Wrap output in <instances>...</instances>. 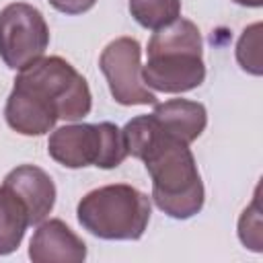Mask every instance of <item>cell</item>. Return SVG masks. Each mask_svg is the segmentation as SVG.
Wrapping results in <instances>:
<instances>
[{
    "instance_id": "cell-1",
    "label": "cell",
    "mask_w": 263,
    "mask_h": 263,
    "mask_svg": "<svg viewBox=\"0 0 263 263\" xmlns=\"http://www.w3.org/2000/svg\"><path fill=\"white\" fill-rule=\"evenodd\" d=\"M203 41L195 23L177 18L156 29L148 41V62L142 66V80L158 92H187L205 80L201 58Z\"/></svg>"
},
{
    "instance_id": "cell-2",
    "label": "cell",
    "mask_w": 263,
    "mask_h": 263,
    "mask_svg": "<svg viewBox=\"0 0 263 263\" xmlns=\"http://www.w3.org/2000/svg\"><path fill=\"white\" fill-rule=\"evenodd\" d=\"M152 179V199L166 216L187 220L201 212L205 191L189 144L162 132L142 158Z\"/></svg>"
},
{
    "instance_id": "cell-3",
    "label": "cell",
    "mask_w": 263,
    "mask_h": 263,
    "mask_svg": "<svg viewBox=\"0 0 263 263\" xmlns=\"http://www.w3.org/2000/svg\"><path fill=\"white\" fill-rule=\"evenodd\" d=\"M150 197L127 183L88 191L76 208L84 230L103 240H138L150 222Z\"/></svg>"
},
{
    "instance_id": "cell-4",
    "label": "cell",
    "mask_w": 263,
    "mask_h": 263,
    "mask_svg": "<svg viewBox=\"0 0 263 263\" xmlns=\"http://www.w3.org/2000/svg\"><path fill=\"white\" fill-rule=\"evenodd\" d=\"M14 84L43 99L58 113V119L78 121L90 113L92 95L86 78L60 55L39 58L18 72Z\"/></svg>"
},
{
    "instance_id": "cell-5",
    "label": "cell",
    "mask_w": 263,
    "mask_h": 263,
    "mask_svg": "<svg viewBox=\"0 0 263 263\" xmlns=\"http://www.w3.org/2000/svg\"><path fill=\"white\" fill-rule=\"evenodd\" d=\"M49 27L39 8L12 2L0 10V58L10 70H25L45 55Z\"/></svg>"
},
{
    "instance_id": "cell-6",
    "label": "cell",
    "mask_w": 263,
    "mask_h": 263,
    "mask_svg": "<svg viewBox=\"0 0 263 263\" xmlns=\"http://www.w3.org/2000/svg\"><path fill=\"white\" fill-rule=\"evenodd\" d=\"M142 47L134 37L113 39L99 58L111 97L119 105H156V95L142 80Z\"/></svg>"
},
{
    "instance_id": "cell-7",
    "label": "cell",
    "mask_w": 263,
    "mask_h": 263,
    "mask_svg": "<svg viewBox=\"0 0 263 263\" xmlns=\"http://www.w3.org/2000/svg\"><path fill=\"white\" fill-rule=\"evenodd\" d=\"M47 154L66 168H84L97 164L101 154L99 123H70L51 132Z\"/></svg>"
},
{
    "instance_id": "cell-8",
    "label": "cell",
    "mask_w": 263,
    "mask_h": 263,
    "mask_svg": "<svg viewBox=\"0 0 263 263\" xmlns=\"http://www.w3.org/2000/svg\"><path fill=\"white\" fill-rule=\"evenodd\" d=\"M29 259L33 263H82L86 245L64 220L51 218L37 226L29 242Z\"/></svg>"
},
{
    "instance_id": "cell-9",
    "label": "cell",
    "mask_w": 263,
    "mask_h": 263,
    "mask_svg": "<svg viewBox=\"0 0 263 263\" xmlns=\"http://www.w3.org/2000/svg\"><path fill=\"white\" fill-rule=\"evenodd\" d=\"M6 123L23 136H43L53 129L58 113L35 92L14 84L4 107Z\"/></svg>"
},
{
    "instance_id": "cell-10",
    "label": "cell",
    "mask_w": 263,
    "mask_h": 263,
    "mask_svg": "<svg viewBox=\"0 0 263 263\" xmlns=\"http://www.w3.org/2000/svg\"><path fill=\"white\" fill-rule=\"evenodd\" d=\"M2 183L8 185L12 191H16L21 195V199L27 203L29 214H31V226L41 224L53 210L55 185L43 168H39L35 164H21V166L12 168L4 177Z\"/></svg>"
},
{
    "instance_id": "cell-11",
    "label": "cell",
    "mask_w": 263,
    "mask_h": 263,
    "mask_svg": "<svg viewBox=\"0 0 263 263\" xmlns=\"http://www.w3.org/2000/svg\"><path fill=\"white\" fill-rule=\"evenodd\" d=\"M160 129L185 144L195 142L208 123V111L201 103L189 99H171L156 103L152 111Z\"/></svg>"
},
{
    "instance_id": "cell-12",
    "label": "cell",
    "mask_w": 263,
    "mask_h": 263,
    "mask_svg": "<svg viewBox=\"0 0 263 263\" xmlns=\"http://www.w3.org/2000/svg\"><path fill=\"white\" fill-rule=\"evenodd\" d=\"M31 226V214L27 203L8 185H0V255L14 253L27 228Z\"/></svg>"
},
{
    "instance_id": "cell-13",
    "label": "cell",
    "mask_w": 263,
    "mask_h": 263,
    "mask_svg": "<svg viewBox=\"0 0 263 263\" xmlns=\"http://www.w3.org/2000/svg\"><path fill=\"white\" fill-rule=\"evenodd\" d=\"M129 12L144 29H162L181 16V0H129Z\"/></svg>"
},
{
    "instance_id": "cell-14",
    "label": "cell",
    "mask_w": 263,
    "mask_h": 263,
    "mask_svg": "<svg viewBox=\"0 0 263 263\" xmlns=\"http://www.w3.org/2000/svg\"><path fill=\"white\" fill-rule=\"evenodd\" d=\"M236 62L238 66L253 74V76H261L263 74V58H261V23H253L249 25L238 43H236Z\"/></svg>"
},
{
    "instance_id": "cell-15",
    "label": "cell",
    "mask_w": 263,
    "mask_h": 263,
    "mask_svg": "<svg viewBox=\"0 0 263 263\" xmlns=\"http://www.w3.org/2000/svg\"><path fill=\"white\" fill-rule=\"evenodd\" d=\"M99 127H101V154H99V160H97L95 166H99V168H115L127 156L123 134L111 121H101Z\"/></svg>"
},
{
    "instance_id": "cell-16",
    "label": "cell",
    "mask_w": 263,
    "mask_h": 263,
    "mask_svg": "<svg viewBox=\"0 0 263 263\" xmlns=\"http://www.w3.org/2000/svg\"><path fill=\"white\" fill-rule=\"evenodd\" d=\"M238 238L247 249L255 253L263 251V220H261V208H259V187L255 191L253 203L242 212L238 220Z\"/></svg>"
},
{
    "instance_id": "cell-17",
    "label": "cell",
    "mask_w": 263,
    "mask_h": 263,
    "mask_svg": "<svg viewBox=\"0 0 263 263\" xmlns=\"http://www.w3.org/2000/svg\"><path fill=\"white\" fill-rule=\"evenodd\" d=\"M49 4L64 14H82L90 10L97 4V0H49Z\"/></svg>"
},
{
    "instance_id": "cell-18",
    "label": "cell",
    "mask_w": 263,
    "mask_h": 263,
    "mask_svg": "<svg viewBox=\"0 0 263 263\" xmlns=\"http://www.w3.org/2000/svg\"><path fill=\"white\" fill-rule=\"evenodd\" d=\"M236 4H240V6H251V8H259V6H263V0H234Z\"/></svg>"
}]
</instances>
